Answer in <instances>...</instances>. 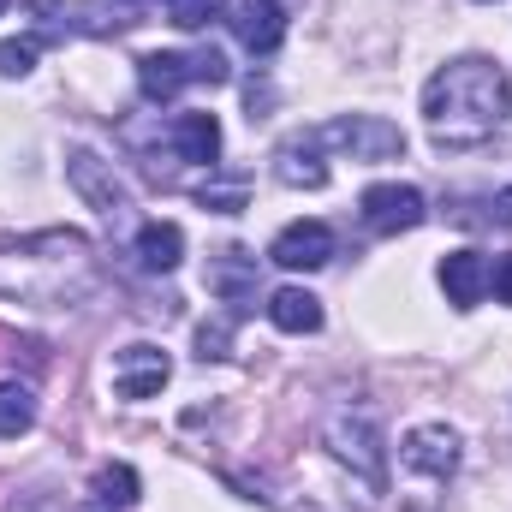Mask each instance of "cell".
<instances>
[{
	"mask_svg": "<svg viewBox=\"0 0 512 512\" xmlns=\"http://www.w3.org/2000/svg\"><path fill=\"white\" fill-rule=\"evenodd\" d=\"M512 108V84L507 72L483 54H465V60H447L429 84H423V120L429 137L441 149H477L489 143L501 120Z\"/></svg>",
	"mask_w": 512,
	"mask_h": 512,
	"instance_id": "obj_1",
	"label": "cell"
},
{
	"mask_svg": "<svg viewBox=\"0 0 512 512\" xmlns=\"http://www.w3.org/2000/svg\"><path fill=\"white\" fill-rule=\"evenodd\" d=\"M322 447L334 453V465H346L358 477V489L370 501L387 495V453H382V435H376V417L370 411H328Z\"/></svg>",
	"mask_w": 512,
	"mask_h": 512,
	"instance_id": "obj_2",
	"label": "cell"
},
{
	"mask_svg": "<svg viewBox=\"0 0 512 512\" xmlns=\"http://www.w3.org/2000/svg\"><path fill=\"white\" fill-rule=\"evenodd\" d=\"M233 72H227V60L215 54V48H197V54H173V48H161V54H143L137 60V90H143V102H173L179 90H191V84H227Z\"/></svg>",
	"mask_w": 512,
	"mask_h": 512,
	"instance_id": "obj_3",
	"label": "cell"
},
{
	"mask_svg": "<svg viewBox=\"0 0 512 512\" xmlns=\"http://www.w3.org/2000/svg\"><path fill=\"white\" fill-rule=\"evenodd\" d=\"M322 137V149H346L352 161H393V155H405V131L382 120V114H346V120H328V126H316Z\"/></svg>",
	"mask_w": 512,
	"mask_h": 512,
	"instance_id": "obj_4",
	"label": "cell"
},
{
	"mask_svg": "<svg viewBox=\"0 0 512 512\" xmlns=\"http://www.w3.org/2000/svg\"><path fill=\"white\" fill-rule=\"evenodd\" d=\"M66 179H72V191H78L96 215H108V221L131 209V185L114 173V161H102L96 149H72V155H66Z\"/></svg>",
	"mask_w": 512,
	"mask_h": 512,
	"instance_id": "obj_5",
	"label": "cell"
},
{
	"mask_svg": "<svg viewBox=\"0 0 512 512\" xmlns=\"http://www.w3.org/2000/svg\"><path fill=\"white\" fill-rule=\"evenodd\" d=\"M358 215H364V227L370 233H382V239H393V233H411V227H423V191L417 185H370L364 197H358Z\"/></svg>",
	"mask_w": 512,
	"mask_h": 512,
	"instance_id": "obj_6",
	"label": "cell"
},
{
	"mask_svg": "<svg viewBox=\"0 0 512 512\" xmlns=\"http://www.w3.org/2000/svg\"><path fill=\"white\" fill-rule=\"evenodd\" d=\"M167 382H173V358L161 346L137 340V346H120L114 352V393L120 399H155Z\"/></svg>",
	"mask_w": 512,
	"mask_h": 512,
	"instance_id": "obj_7",
	"label": "cell"
},
{
	"mask_svg": "<svg viewBox=\"0 0 512 512\" xmlns=\"http://www.w3.org/2000/svg\"><path fill=\"white\" fill-rule=\"evenodd\" d=\"M399 459H405V471H417V477H429V483H447V477L459 471V435H453L447 423H417V429L399 441Z\"/></svg>",
	"mask_w": 512,
	"mask_h": 512,
	"instance_id": "obj_8",
	"label": "cell"
},
{
	"mask_svg": "<svg viewBox=\"0 0 512 512\" xmlns=\"http://www.w3.org/2000/svg\"><path fill=\"white\" fill-rule=\"evenodd\" d=\"M328 256H334V233H328L322 221H292V227L274 233V245H268V262H280V268H292V274H316Z\"/></svg>",
	"mask_w": 512,
	"mask_h": 512,
	"instance_id": "obj_9",
	"label": "cell"
},
{
	"mask_svg": "<svg viewBox=\"0 0 512 512\" xmlns=\"http://www.w3.org/2000/svg\"><path fill=\"white\" fill-rule=\"evenodd\" d=\"M274 179L292 185V191H322L328 185V161H322V137L316 131H298L274 149Z\"/></svg>",
	"mask_w": 512,
	"mask_h": 512,
	"instance_id": "obj_10",
	"label": "cell"
},
{
	"mask_svg": "<svg viewBox=\"0 0 512 512\" xmlns=\"http://www.w3.org/2000/svg\"><path fill=\"white\" fill-rule=\"evenodd\" d=\"M233 36L251 48L256 60H268L286 42V6L280 0H239L233 6Z\"/></svg>",
	"mask_w": 512,
	"mask_h": 512,
	"instance_id": "obj_11",
	"label": "cell"
},
{
	"mask_svg": "<svg viewBox=\"0 0 512 512\" xmlns=\"http://www.w3.org/2000/svg\"><path fill=\"white\" fill-rule=\"evenodd\" d=\"M435 274H441V292H447L453 310H477L483 292H489V256L483 251H447Z\"/></svg>",
	"mask_w": 512,
	"mask_h": 512,
	"instance_id": "obj_12",
	"label": "cell"
},
{
	"mask_svg": "<svg viewBox=\"0 0 512 512\" xmlns=\"http://www.w3.org/2000/svg\"><path fill=\"white\" fill-rule=\"evenodd\" d=\"M167 143L179 161H197V167H215L221 161V120L215 114H173Z\"/></svg>",
	"mask_w": 512,
	"mask_h": 512,
	"instance_id": "obj_13",
	"label": "cell"
},
{
	"mask_svg": "<svg viewBox=\"0 0 512 512\" xmlns=\"http://www.w3.org/2000/svg\"><path fill=\"white\" fill-rule=\"evenodd\" d=\"M268 322L280 334H316L322 328V298L304 292V286H280V292H268Z\"/></svg>",
	"mask_w": 512,
	"mask_h": 512,
	"instance_id": "obj_14",
	"label": "cell"
},
{
	"mask_svg": "<svg viewBox=\"0 0 512 512\" xmlns=\"http://www.w3.org/2000/svg\"><path fill=\"white\" fill-rule=\"evenodd\" d=\"M143 18V0H78L72 6V24L84 36H120Z\"/></svg>",
	"mask_w": 512,
	"mask_h": 512,
	"instance_id": "obj_15",
	"label": "cell"
},
{
	"mask_svg": "<svg viewBox=\"0 0 512 512\" xmlns=\"http://www.w3.org/2000/svg\"><path fill=\"white\" fill-rule=\"evenodd\" d=\"M137 262H143L149 274H173V268L185 262V233H179V221H149V227L137 233Z\"/></svg>",
	"mask_w": 512,
	"mask_h": 512,
	"instance_id": "obj_16",
	"label": "cell"
},
{
	"mask_svg": "<svg viewBox=\"0 0 512 512\" xmlns=\"http://www.w3.org/2000/svg\"><path fill=\"white\" fill-rule=\"evenodd\" d=\"M209 286H215L227 304H245V298H256V256L251 251H221V262L209 268Z\"/></svg>",
	"mask_w": 512,
	"mask_h": 512,
	"instance_id": "obj_17",
	"label": "cell"
},
{
	"mask_svg": "<svg viewBox=\"0 0 512 512\" xmlns=\"http://www.w3.org/2000/svg\"><path fill=\"white\" fill-rule=\"evenodd\" d=\"M36 423V393L24 382H0V441H18Z\"/></svg>",
	"mask_w": 512,
	"mask_h": 512,
	"instance_id": "obj_18",
	"label": "cell"
},
{
	"mask_svg": "<svg viewBox=\"0 0 512 512\" xmlns=\"http://www.w3.org/2000/svg\"><path fill=\"white\" fill-rule=\"evenodd\" d=\"M96 501H108V507L120 512V507H131L137 501V471L131 465H102L96 471V489H90Z\"/></svg>",
	"mask_w": 512,
	"mask_h": 512,
	"instance_id": "obj_19",
	"label": "cell"
},
{
	"mask_svg": "<svg viewBox=\"0 0 512 512\" xmlns=\"http://www.w3.org/2000/svg\"><path fill=\"white\" fill-rule=\"evenodd\" d=\"M36 54H42L36 36H12V42H0V78H24V72L36 66Z\"/></svg>",
	"mask_w": 512,
	"mask_h": 512,
	"instance_id": "obj_20",
	"label": "cell"
},
{
	"mask_svg": "<svg viewBox=\"0 0 512 512\" xmlns=\"http://www.w3.org/2000/svg\"><path fill=\"white\" fill-rule=\"evenodd\" d=\"M227 12V0H167V18L179 24V30H203L209 18H221Z\"/></svg>",
	"mask_w": 512,
	"mask_h": 512,
	"instance_id": "obj_21",
	"label": "cell"
},
{
	"mask_svg": "<svg viewBox=\"0 0 512 512\" xmlns=\"http://www.w3.org/2000/svg\"><path fill=\"white\" fill-rule=\"evenodd\" d=\"M197 197H203L215 215H239V209H245V179H227V185H203Z\"/></svg>",
	"mask_w": 512,
	"mask_h": 512,
	"instance_id": "obj_22",
	"label": "cell"
},
{
	"mask_svg": "<svg viewBox=\"0 0 512 512\" xmlns=\"http://www.w3.org/2000/svg\"><path fill=\"white\" fill-rule=\"evenodd\" d=\"M227 340H233V322H203L197 328V358H227Z\"/></svg>",
	"mask_w": 512,
	"mask_h": 512,
	"instance_id": "obj_23",
	"label": "cell"
},
{
	"mask_svg": "<svg viewBox=\"0 0 512 512\" xmlns=\"http://www.w3.org/2000/svg\"><path fill=\"white\" fill-rule=\"evenodd\" d=\"M489 286H495V298H501V304H512V256H501V262L489 268Z\"/></svg>",
	"mask_w": 512,
	"mask_h": 512,
	"instance_id": "obj_24",
	"label": "cell"
},
{
	"mask_svg": "<svg viewBox=\"0 0 512 512\" xmlns=\"http://www.w3.org/2000/svg\"><path fill=\"white\" fill-rule=\"evenodd\" d=\"M495 221H501V227H512V185L495 197Z\"/></svg>",
	"mask_w": 512,
	"mask_h": 512,
	"instance_id": "obj_25",
	"label": "cell"
},
{
	"mask_svg": "<svg viewBox=\"0 0 512 512\" xmlns=\"http://www.w3.org/2000/svg\"><path fill=\"white\" fill-rule=\"evenodd\" d=\"M84 512H114V507H108V501H96V495H90V507H84Z\"/></svg>",
	"mask_w": 512,
	"mask_h": 512,
	"instance_id": "obj_26",
	"label": "cell"
},
{
	"mask_svg": "<svg viewBox=\"0 0 512 512\" xmlns=\"http://www.w3.org/2000/svg\"><path fill=\"white\" fill-rule=\"evenodd\" d=\"M304 512H322V507H304Z\"/></svg>",
	"mask_w": 512,
	"mask_h": 512,
	"instance_id": "obj_27",
	"label": "cell"
},
{
	"mask_svg": "<svg viewBox=\"0 0 512 512\" xmlns=\"http://www.w3.org/2000/svg\"><path fill=\"white\" fill-rule=\"evenodd\" d=\"M0 12H6V0H0Z\"/></svg>",
	"mask_w": 512,
	"mask_h": 512,
	"instance_id": "obj_28",
	"label": "cell"
}]
</instances>
